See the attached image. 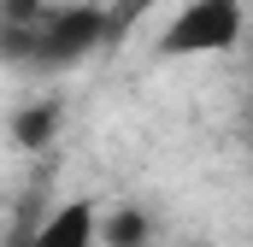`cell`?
<instances>
[{"instance_id":"1","label":"cell","mask_w":253,"mask_h":247,"mask_svg":"<svg viewBox=\"0 0 253 247\" xmlns=\"http://www.w3.org/2000/svg\"><path fill=\"white\" fill-rule=\"evenodd\" d=\"M124 24H118V12H106V6H59V12H42L36 18V30L12 47L18 59H36L42 71H65V65L88 59L100 41H112Z\"/></svg>"},{"instance_id":"3","label":"cell","mask_w":253,"mask_h":247,"mask_svg":"<svg viewBox=\"0 0 253 247\" xmlns=\"http://www.w3.org/2000/svg\"><path fill=\"white\" fill-rule=\"evenodd\" d=\"M100 242V212H94V200H65L53 206L42 224H36V236L24 247H94Z\"/></svg>"},{"instance_id":"2","label":"cell","mask_w":253,"mask_h":247,"mask_svg":"<svg viewBox=\"0 0 253 247\" xmlns=\"http://www.w3.org/2000/svg\"><path fill=\"white\" fill-rule=\"evenodd\" d=\"M248 30V12L242 0H189L165 36H159V53L165 59H200V53H230Z\"/></svg>"},{"instance_id":"4","label":"cell","mask_w":253,"mask_h":247,"mask_svg":"<svg viewBox=\"0 0 253 247\" xmlns=\"http://www.w3.org/2000/svg\"><path fill=\"white\" fill-rule=\"evenodd\" d=\"M106 242H112V247H147V218H141V212L106 218Z\"/></svg>"}]
</instances>
